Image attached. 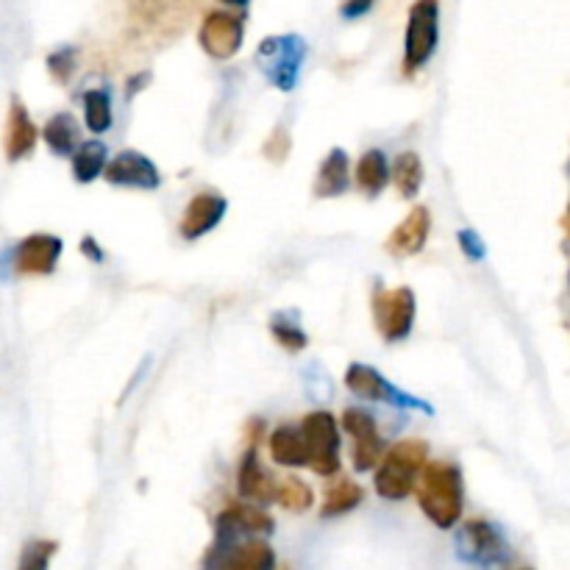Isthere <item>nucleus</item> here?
Returning <instances> with one entry per match:
<instances>
[{
  "label": "nucleus",
  "mask_w": 570,
  "mask_h": 570,
  "mask_svg": "<svg viewBox=\"0 0 570 570\" xmlns=\"http://www.w3.org/2000/svg\"><path fill=\"white\" fill-rule=\"evenodd\" d=\"M343 426L345 432L354 437V468L357 470L373 468L376 459L381 457V448H384L373 417H370L365 410H345Z\"/></svg>",
  "instance_id": "f8f14e48"
},
{
  "label": "nucleus",
  "mask_w": 570,
  "mask_h": 570,
  "mask_svg": "<svg viewBox=\"0 0 570 570\" xmlns=\"http://www.w3.org/2000/svg\"><path fill=\"white\" fill-rule=\"evenodd\" d=\"M426 459L428 446L423 440L395 443L376 470V493L387 501L406 499L426 470Z\"/></svg>",
  "instance_id": "f03ea898"
},
{
  "label": "nucleus",
  "mask_w": 570,
  "mask_h": 570,
  "mask_svg": "<svg viewBox=\"0 0 570 570\" xmlns=\"http://www.w3.org/2000/svg\"><path fill=\"white\" fill-rule=\"evenodd\" d=\"M417 504L428 521L440 529H451L462 517L465 488L462 470L454 462H428L415 484Z\"/></svg>",
  "instance_id": "f257e3e1"
},
{
  "label": "nucleus",
  "mask_w": 570,
  "mask_h": 570,
  "mask_svg": "<svg viewBox=\"0 0 570 570\" xmlns=\"http://www.w3.org/2000/svg\"><path fill=\"white\" fill-rule=\"evenodd\" d=\"M348 156L343 148H334L332 154L323 159L321 170L315 179V195L317 198H334L343 195L348 190Z\"/></svg>",
  "instance_id": "6ab92c4d"
},
{
  "label": "nucleus",
  "mask_w": 570,
  "mask_h": 570,
  "mask_svg": "<svg viewBox=\"0 0 570 570\" xmlns=\"http://www.w3.org/2000/svg\"><path fill=\"white\" fill-rule=\"evenodd\" d=\"M42 139L48 143V148L54 150L56 156H70L76 154V145H78V123L72 114L59 112L45 123L42 128Z\"/></svg>",
  "instance_id": "aec40b11"
},
{
  "label": "nucleus",
  "mask_w": 570,
  "mask_h": 570,
  "mask_svg": "<svg viewBox=\"0 0 570 570\" xmlns=\"http://www.w3.org/2000/svg\"><path fill=\"white\" fill-rule=\"evenodd\" d=\"M459 245H462L465 256H470L473 261L484 259V254H488V248H484V243L479 239V234L470 232V228L468 232H459Z\"/></svg>",
  "instance_id": "7c9ffc66"
},
{
  "label": "nucleus",
  "mask_w": 570,
  "mask_h": 570,
  "mask_svg": "<svg viewBox=\"0 0 570 570\" xmlns=\"http://www.w3.org/2000/svg\"><path fill=\"white\" fill-rule=\"evenodd\" d=\"M237 488L245 499L256 501V504H270V501H276V495H279V484L261 470L256 448H250L243 457V462H239Z\"/></svg>",
  "instance_id": "dca6fc26"
},
{
  "label": "nucleus",
  "mask_w": 570,
  "mask_h": 570,
  "mask_svg": "<svg viewBox=\"0 0 570 570\" xmlns=\"http://www.w3.org/2000/svg\"><path fill=\"white\" fill-rule=\"evenodd\" d=\"M521 570H532V568H521Z\"/></svg>",
  "instance_id": "f704fd0d"
},
{
  "label": "nucleus",
  "mask_w": 570,
  "mask_h": 570,
  "mask_svg": "<svg viewBox=\"0 0 570 570\" xmlns=\"http://www.w3.org/2000/svg\"><path fill=\"white\" fill-rule=\"evenodd\" d=\"M221 521H226L234 532L245 529V532H256V535H270L276 526L273 517H270L268 512H261L248 504H228V510L223 512Z\"/></svg>",
  "instance_id": "b1692460"
},
{
  "label": "nucleus",
  "mask_w": 570,
  "mask_h": 570,
  "mask_svg": "<svg viewBox=\"0 0 570 570\" xmlns=\"http://www.w3.org/2000/svg\"><path fill=\"white\" fill-rule=\"evenodd\" d=\"M243 36L245 25L237 14L228 12V9H214L203 18L198 42L212 59H232L243 48Z\"/></svg>",
  "instance_id": "0eeeda50"
},
{
  "label": "nucleus",
  "mask_w": 570,
  "mask_h": 570,
  "mask_svg": "<svg viewBox=\"0 0 570 570\" xmlns=\"http://www.w3.org/2000/svg\"><path fill=\"white\" fill-rule=\"evenodd\" d=\"M48 70L56 81H67L76 72V51L59 48L56 54L48 56Z\"/></svg>",
  "instance_id": "c756f323"
},
{
  "label": "nucleus",
  "mask_w": 570,
  "mask_h": 570,
  "mask_svg": "<svg viewBox=\"0 0 570 570\" xmlns=\"http://www.w3.org/2000/svg\"><path fill=\"white\" fill-rule=\"evenodd\" d=\"M81 254H83V256H90L92 261H101V259H103V250L98 248V243H96V239H92V237L83 239V243H81Z\"/></svg>",
  "instance_id": "473e14b6"
},
{
  "label": "nucleus",
  "mask_w": 570,
  "mask_h": 570,
  "mask_svg": "<svg viewBox=\"0 0 570 570\" xmlns=\"http://www.w3.org/2000/svg\"><path fill=\"white\" fill-rule=\"evenodd\" d=\"M392 181H395V187H399V192L404 198H415L421 192L423 161L415 150L399 154V159L392 165Z\"/></svg>",
  "instance_id": "393cba45"
},
{
  "label": "nucleus",
  "mask_w": 570,
  "mask_h": 570,
  "mask_svg": "<svg viewBox=\"0 0 570 570\" xmlns=\"http://www.w3.org/2000/svg\"><path fill=\"white\" fill-rule=\"evenodd\" d=\"M107 181L118 187H134V190H156L161 185L159 167L139 150H123L107 165Z\"/></svg>",
  "instance_id": "9b49d317"
},
{
  "label": "nucleus",
  "mask_w": 570,
  "mask_h": 570,
  "mask_svg": "<svg viewBox=\"0 0 570 570\" xmlns=\"http://www.w3.org/2000/svg\"><path fill=\"white\" fill-rule=\"evenodd\" d=\"M365 499V490L359 484H354L350 479H337L334 484H328L326 495H323V517H337L350 512L354 506L362 504Z\"/></svg>",
  "instance_id": "4be33fe9"
},
{
  "label": "nucleus",
  "mask_w": 570,
  "mask_h": 570,
  "mask_svg": "<svg viewBox=\"0 0 570 570\" xmlns=\"http://www.w3.org/2000/svg\"><path fill=\"white\" fill-rule=\"evenodd\" d=\"M36 131L34 120H31L29 109L23 107L20 98H12V107H9V123H7V159L9 161H20L34 150Z\"/></svg>",
  "instance_id": "2eb2a0df"
},
{
  "label": "nucleus",
  "mask_w": 570,
  "mask_h": 570,
  "mask_svg": "<svg viewBox=\"0 0 570 570\" xmlns=\"http://www.w3.org/2000/svg\"><path fill=\"white\" fill-rule=\"evenodd\" d=\"M62 239L54 234H31L12 250L14 270L23 276H48L54 273L56 261L62 256Z\"/></svg>",
  "instance_id": "9d476101"
},
{
  "label": "nucleus",
  "mask_w": 570,
  "mask_h": 570,
  "mask_svg": "<svg viewBox=\"0 0 570 570\" xmlns=\"http://www.w3.org/2000/svg\"><path fill=\"white\" fill-rule=\"evenodd\" d=\"M428 232H432V214H428L426 206H415L406 214L404 223H399V228L387 237V250L392 256L421 254L428 239Z\"/></svg>",
  "instance_id": "4468645a"
},
{
  "label": "nucleus",
  "mask_w": 570,
  "mask_h": 570,
  "mask_svg": "<svg viewBox=\"0 0 570 570\" xmlns=\"http://www.w3.org/2000/svg\"><path fill=\"white\" fill-rule=\"evenodd\" d=\"M390 179V167L381 150H368L357 165V185L365 195H379Z\"/></svg>",
  "instance_id": "5701e85b"
},
{
  "label": "nucleus",
  "mask_w": 570,
  "mask_h": 570,
  "mask_svg": "<svg viewBox=\"0 0 570 570\" xmlns=\"http://www.w3.org/2000/svg\"><path fill=\"white\" fill-rule=\"evenodd\" d=\"M303 56H306V45H303L301 36L295 34L270 36V40L261 42L259 51H256L261 72H265L268 81L276 83L281 92H290L292 87H295Z\"/></svg>",
  "instance_id": "7ed1b4c3"
},
{
  "label": "nucleus",
  "mask_w": 570,
  "mask_h": 570,
  "mask_svg": "<svg viewBox=\"0 0 570 570\" xmlns=\"http://www.w3.org/2000/svg\"><path fill=\"white\" fill-rule=\"evenodd\" d=\"M56 554L54 540H31L20 557V570H48Z\"/></svg>",
  "instance_id": "c85d7f7f"
},
{
  "label": "nucleus",
  "mask_w": 570,
  "mask_h": 570,
  "mask_svg": "<svg viewBox=\"0 0 570 570\" xmlns=\"http://www.w3.org/2000/svg\"><path fill=\"white\" fill-rule=\"evenodd\" d=\"M270 332H273L276 343L284 345L287 350H303L306 348V343H310L306 334H303V328L287 315H276L273 321H270Z\"/></svg>",
  "instance_id": "cd10ccee"
},
{
  "label": "nucleus",
  "mask_w": 570,
  "mask_h": 570,
  "mask_svg": "<svg viewBox=\"0 0 570 570\" xmlns=\"http://www.w3.org/2000/svg\"><path fill=\"white\" fill-rule=\"evenodd\" d=\"M373 321L387 343H399V339L410 337L412 326H415V295H412L410 287L376 290Z\"/></svg>",
  "instance_id": "39448f33"
},
{
  "label": "nucleus",
  "mask_w": 570,
  "mask_h": 570,
  "mask_svg": "<svg viewBox=\"0 0 570 570\" xmlns=\"http://www.w3.org/2000/svg\"><path fill=\"white\" fill-rule=\"evenodd\" d=\"M276 501H279L284 510L303 512V510H310V506H312V490L306 488L301 479L290 476V479H284L279 484V495H276Z\"/></svg>",
  "instance_id": "bb28decb"
},
{
  "label": "nucleus",
  "mask_w": 570,
  "mask_h": 570,
  "mask_svg": "<svg viewBox=\"0 0 570 570\" xmlns=\"http://www.w3.org/2000/svg\"><path fill=\"white\" fill-rule=\"evenodd\" d=\"M107 145L98 143V139L78 145V150L72 154V176H76L78 185H90L101 172H107Z\"/></svg>",
  "instance_id": "412c9836"
},
{
  "label": "nucleus",
  "mask_w": 570,
  "mask_h": 570,
  "mask_svg": "<svg viewBox=\"0 0 570 570\" xmlns=\"http://www.w3.org/2000/svg\"><path fill=\"white\" fill-rule=\"evenodd\" d=\"M437 40H440V7L432 0H421L410 9V25H406V72L417 70L432 59L434 51H437Z\"/></svg>",
  "instance_id": "20e7f679"
},
{
  "label": "nucleus",
  "mask_w": 570,
  "mask_h": 570,
  "mask_svg": "<svg viewBox=\"0 0 570 570\" xmlns=\"http://www.w3.org/2000/svg\"><path fill=\"white\" fill-rule=\"evenodd\" d=\"M226 217V198L214 195V192H201L185 209L179 223V232L185 239H198L212 232L217 223Z\"/></svg>",
  "instance_id": "ddd939ff"
},
{
  "label": "nucleus",
  "mask_w": 570,
  "mask_h": 570,
  "mask_svg": "<svg viewBox=\"0 0 570 570\" xmlns=\"http://www.w3.org/2000/svg\"><path fill=\"white\" fill-rule=\"evenodd\" d=\"M370 9V3H357V7H354V3H348V7H343V14L345 18H357V14H365Z\"/></svg>",
  "instance_id": "72a5a7b5"
},
{
  "label": "nucleus",
  "mask_w": 570,
  "mask_h": 570,
  "mask_svg": "<svg viewBox=\"0 0 570 570\" xmlns=\"http://www.w3.org/2000/svg\"><path fill=\"white\" fill-rule=\"evenodd\" d=\"M303 443L310 454V468L321 476L339 470V432L328 412H312L301 421Z\"/></svg>",
  "instance_id": "423d86ee"
},
{
  "label": "nucleus",
  "mask_w": 570,
  "mask_h": 570,
  "mask_svg": "<svg viewBox=\"0 0 570 570\" xmlns=\"http://www.w3.org/2000/svg\"><path fill=\"white\" fill-rule=\"evenodd\" d=\"M83 120L96 134L112 128V98L107 90H90L83 96Z\"/></svg>",
  "instance_id": "a878e982"
},
{
  "label": "nucleus",
  "mask_w": 570,
  "mask_h": 570,
  "mask_svg": "<svg viewBox=\"0 0 570 570\" xmlns=\"http://www.w3.org/2000/svg\"><path fill=\"white\" fill-rule=\"evenodd\" d=\"M265 150H268L273 159H284V156L290 154V137H287L284 131H276L273 143H268V148H265Z\"/></svg>",
  "instance_id": "2f4dec72"
},
{
  "label": "nucleus",
  "mask_w": 570,
  "mask_h": 570,
  "mask_svg": "<svg viewBox=\"0 0 570 570\" xmlns=\"http://www.w3.org/2000/svg\"><path fill=\"white\" fill-rule=\"evenodd\" d=\"M457 546H459V554H462V559H468V562H476V565H484V568L499 565L506 554L504 537H501V532L488 521L465 523L462 532H459Z\"/></svg>",
  "instance_id": "1a4fd4ad"
},
{
  "label": "nucleus",
  "mask_w": 570,
  "mask_h": 570,
  "mask_svg": "<svg viewBox=\"0 0 570 570\" xmlns=\"http://www.w3.org/2000/svg\"><path fill=\"white\" fill-rule=\"evenodd\" d=\"M276 554L265 540H248L228 548L221 570H273Z\"/></svg>",
  "instance_id": "f3484780"
},
{
  "label": "nucleus",
  "mask_w": 570,
  "mask_h": 570,
  "mask_svg": "<svg viewBox=\"0 0 570 570\" xmlns=\"http://www.w3.org/2000/svg\"><path fill=\"white\" fill-rule=\"evenodd\" d=\"M345 387H348L354 395H362V399L370 401H384V404H395V406H412V410H426L432 412V406L423 404V401L412 399L406 392H401L399 387H392L384 376L379 373L370 365H350L345 370Z\"/></svg>",
  "instance_id": "6e6552de"
},
{
  "label": "nucleus",
  "mask_w": 570,
  "mask_h": 570,
  "mask_svg": "<svg viewBox=\"0 0 570 570\" xmlns=\"http://www.w3.org/2000/svg\"><path fill=\"white\" fill-rule=\"evenodd\" d=\"M270 457H273L276 465H284V468L310 465V454H306V443H303L301 428H276V432L270 434Z\"/></svg>",
  "instance_id": "a211bd4d"
}]
</instances>
